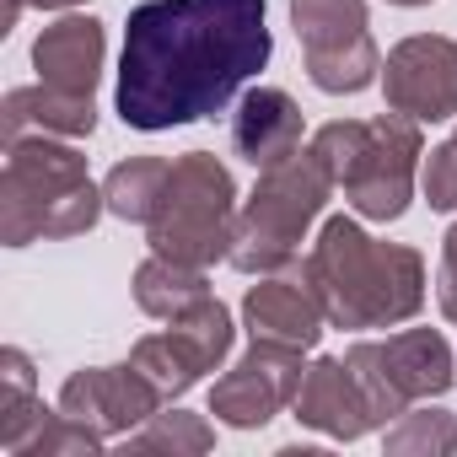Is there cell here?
<instances>
[{"mask_svg": "<svg viewBox=\"0 0 457 457\" xmlns=\"http://www.w3.org/2000/svg\"><path fill=\"white\" fill-rule=\"evenodd\" d=\"M264 0H145L129 12L119 54V119L178 129L215 119L270 65Z\"/></svg>", "mask_w": 457, "mask_h": 457, "instance_id": "obj_1", "label": "cell"}, {"mask_svg": "<svg viewBox=\"0 0 457 457\" xmlns=\"http://www.w3.org/2000/svg\"><path fill=\"white\" fill-rule=\"evenodd\" d=\"M312 296L334 323L366 328V323H393L420 307V253L409 248H382L371 243L355 220L334 215L307 259Z\"/></svg>", "mask_w": 457, "mask_h": 457, "instance_id": "obj_2", "label": "cell"}, {"mask_svg": "<svg viewBox=\"0 0 457 457\" xmlns=\"http://www.w3.org/2000/svg\"><path fill=\"white\" fill-rule=\"evenodd\" d=\"M334 183H345L350 204L371 220H398L409 204V178L420 156V135L409 119H377V124H328L312 145Z\"/></svg>", "mask_w": 457, "mask_h": 457, "instance_id": "obj_3", "label": "cell"}, {"mask_svg": "<svg viewBox=\"0 0 457 457\" xmlns=\"http://www.w3.org/2000/svg\"><path fill=\"white\" fill-rule=\"evenodd\" d=\"M97 220V188L76 151L65 145H22L12 140L6 167V237L22 248L33 232H87Z\"/></svg>", "mask_w": 457, "mask_h": 457, "instance_id": "obj_4", "label": "cell"}, {"mask_svg": "<svg viewBox=\"0 0 457 457\" xmlns=\"http://www.w3.org/2000/svg\"><path fill=\"white\" fill-rule=\"evenodd\" d=\"M328 183L334 172L323 167L318 151H296L291 162L280 167H264V183L253 194V204L243 210V226H237V248H232V264L237 270H275L296 253L307 220L318 215V204L328 199Z\"/></svg>", "mask_w": 457, "mask_h": 457, "instance_id": "obj_5", "label": "cell"}, {"mask_svg": "<svg viewBox=\"0 0 457 457\" xmlns=\"http://www.w3.org/2000/svg\"><path fill=\"white\" fill-rule=\"evenodd\" d=\"M226 220H232V178H226V167H215L204 151H188L183 162H172L167 188L151 215L156 253L178 264H204L232 243Z\"/></svg>", "mask_w": 457, "mask_h": 457, "instance_id": "obj_6", "label": "cell"}, {"mask_svg": "<svg viewBox=\"0 0 457 457\" xmlns=\"http://www.w3.org/2000/svg\"><path fill=\"white\" fill-rule=\"evenodd\" d=\"M296 33L307 44V71L323 92H361L377 76V49L366 38L361 0H291Z\"/></svg>", "mask_w": 457, "mask_h": 457, "instance_id": "obj_7", "label": "cell"}, {"mask_svg": "<svg viewBox=\"0 0 457 457\" xmlns=\"http://www.w3.org/2000/svg\"><path fill=\"white\" fill-rule=\"evenodd\" d=\"M350 366L366 387V403L371 414H398L403 398H425V393H446L452 387V355H446V339L430 334V328H414V334H398L387 345H355L350 350Z\"/></svg>", "mask_w": 457, "mask_h": 457, "instance_id": "obj_8", "label": "cell"}, {"mask_svg": "<svg viewBox=\"0 0 457 457\" xmlns=\"http://www.w3.org/2000/svg\"><path fill=\"white\" fill-rule=\"evenodd\" d=\"M226 345H232V318H226L220 302L204 296V302H194L188 312H178L167 334L145 339V345L135 350V366L145 371V382H151L156 393H183L199 371H210V366L226 355Z\"/></svg>", "mask_w": 457, "mask_h": 457, "instance_id": "obj_9", "label": "cell"}, {"mask_svg": "<svg viewBox=\"0 0 457 457\" xmlns=\"http://www.w3.org/2000/svg\"><path fill=\"white\" fill-rule=\"evenodd\" d=\"M387 103L403 119H452L457 113V44L409 38L387 54Z\"/></svg>", "mask_w": 457, "mask_h": 457, "instance_id": "obj_10", "label": "cell"}, {"mask_svg": "<svg viewBox=\"0 0 457 457\" xmlns=\"http://www.w3.org/2000/svg\"><path fill=\"white\" fill-rule=\"evenodd\" d=\"M232 145L243 162L253 167H280L302 151V113L286 92L275 87H259L237 103V119H232Z\"/></svg>", "mask_w": 457, "mask_h": 457, "instance_id": "obj_11", "label": "cell"}, {"mask_svg": "<svg viewBox=\"0 0 457 457\" xmlns=\"http://www.w3.org/2000/svg\"><path fill=\"white\" fill-rule=\"evenodd\" d=\"M33 65L44 76V87H60V92H76V97H92L97 87V65H103V22L92 17H71L60 28H49L33 49Z\"/></svg>", "mask_w": 457, "mask_h": 457, "instance_id": "obj_12", "label": "cell"}, {"mask_svg": "<svg viewBox=\"0 0 457 457\" xmlns=\"http://www.w3.org/2000/svg\"><path fill=\"white\" fill-rule=\"evenodd\" d=\"M296 420L323 425V430H334V436L355 441L377 414H371L366 387H361V377H355V371H345L339 361H318V366H312V377H307V382H302V393H296Z\"/></svg>", "mask_w": 457, "mask_h": 457, "instance_id": "obj_13", "label": "cell"}, {"mask_svg": "<svg viewBox=\"0 0 457 457\" xmlns=\"http://www.w3.org/2000/svg\"><path fill=\"white\" fill-rule=\"evenodd\" d=\"M156 403V387L145 382L140 366H113V371H81L71 387H65V409L71 414H97L103 425H124V420H140L151 414Z\"/></svg>", "mask_w": 457, "mask_h": 457, "instance_id": "obj_14", "label": "cell"}, {"mask_svg": "<svg viewBox=\"0 0 457 457\" xmlns=\"http://www.w3.org/2000/svg\"><path fill=\"white\" fill-rule=\"evenodd\" d=\"M318 296L286 280H264L248 291V328L253 339H275V345H312L318 339Z\"/></svg>", "mask_w": 457, "mask_h": 457, "instance_id": "obj_15", "label": "cell"}, {"mask_svg": "<svg viewBox=\"0 0 457 457\" xmlns=\"http://www.w3.org/2000/svg\"><path fill=\"white\" fill-rule=\"evenodd\" d=\"M167 172H172V162H124L108 178V210L124 220H151L156 199L167 188Z\"/></svg>", "mask_w": 457, "mask_h": 457, "instance_id": "obj_16", "label": "cell"}, {"mask_svg": "<svg viewBox=\"0 0 457 457\" xmlns=\"http://www.w3.org/2000/svg\"><path fill=\"white\" fill-rule=\"evenodd\" d=\"M425 199L436 210H457V140L430 151V162H425Z\"/></svg>", "mask_w": 457, "mask_h": 457, "instance_id": "obj_17", "label": "cell"}, {"mask_svg": "<svg viewBox=\"0 0 457 457\" xmlns=\"http://www.w3.org/2000/svg\"><path fill=\"white\" fill-rule=\"evenodd\" d=\"M425 441L441 446V452L452 446V425H446V414H436V409H430V414H414V430L387 436V446H425Z\"/></svg>", "mask_w": 457, "mask_h": 457, "instance_id": "obj_18", "label": "cell"}, {"mask_svg": "<svg viewBox=\"0 0 457 457\" xmlns=\"http://www.w3.org/2000/svg\"><path fill=\"white\" fill-rule=\"evenodd\" d=\"M33 6H76V0H33Z\"/></svg>", "mask_w": 457, "mask_h": 457, "instance_id": "obj_19", "label": "cell"}, {"mask_svg": "<svg viewBox=\"0 0 457 457\" xmlns=\"http://www.w3.org/2000/svg\"><path fill=\"white\" fill-rule=\"evenodd\" d=\"M393 6H425V0H393Z\"/></svg>", "mask_w": 457, "mask_h": 457, "instance_id": "obj_20", "label": "cell"}, {"mask_svg": "<svg viewBox=\"0 0 457 457\" xmlns=\"http://www.w3.org/2000/svg\"><path fill=\"white\" fill-rule=\"evenodd\" d=\"M452 140H457V135H452Z\"/></svg>", "mask_w": 457, "mask_h": 457, "instance_id": "obj_21", "label": "cell"}]
</instances>
